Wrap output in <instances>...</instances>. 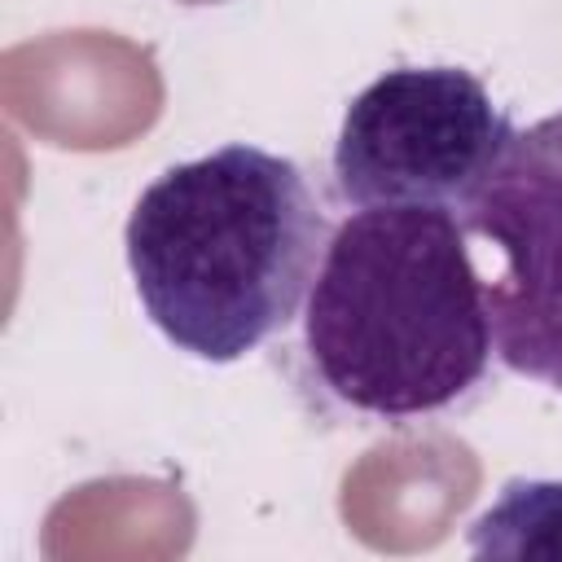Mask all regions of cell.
Listing matches in <instances>:
<instances>
[{
  "instance_id": "obj_4",
  "label": "cell",
  "mask_w": 562,
  "mask_h": 562,
  "mask_svg": "<svg viewBox=\"0 0 562 562\" xmlns=\"http://www.w3.org/2000/svg\"><path fill=\"white\" fill-rule=\"evenodd\" d=\"M457 215L496 255L483 294L501 364L562 391V110L514 132Z\"/></svg>"
},
{
  "instance_id": "obj_3",
  "label": "cell",
  "mask_w": 562,
  "mask_h": 562,
  "mask_svg": "<svg viewBox=\"0 0 562 562\" xmlns=\"http://www.w3.org/2000/svg\"><path fill=\"white\" fill-rule=\"evenodd\" d=\"M514 140L509 114L461 66H395L360 88L334 140L351 206L461 211Z\"/></svg>"
},
{
  "instance_id": "obj_1",
  "label": "cell",
  "mask_w": 562,
  "mask_h": 562,
  "mask_svg": "<svg viewBox=\"0 0 562 562\" xmlns=\"http://www.w3.org/2000/svg\"><path fill=\"white\" fill-rule=\"evenodd\" d=\"M123 246L154 329L193 360L233 364L299 316L329 220L299 162L233 140L149 180Z\"/></svg>"
},
{
  "instance_id": "obj_5",
  "label": "cell",
  "mask_w": 562,
  "mask_h": 562,
  "mask_svg": "<svg viewBox=\"0 0 562 562\" xmlns=\"http://www.w3.org/2000/svg\"><path fill=\"white\" fill-rule=\"evenodd\" d=\"M470 553L479 558H562V483L509 479L501 496L470 522Z\"/></svg>"
},
{
  "instance_id": "obj_2",
  "label": "cell",
  "mask_w": 562,
  "mask_h": 562,
  "mask_svg": "<svg viewBox=\"0 0 562 562\" xmlns=\"http://www.w3.org/2000/svg\"><path fill=\"white\" fill-rule=\"evenodd\" d=\"M303 347L321 386L364 417L408 422L465 400L496 338L461 215L356 206L329 233Z\"/></svg>"
}]
</instances>
